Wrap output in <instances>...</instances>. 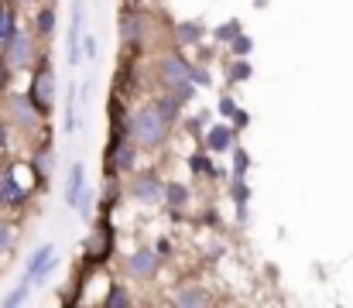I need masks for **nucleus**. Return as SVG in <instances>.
Masks as SVG:
<instances>
[{"mask_svg":"<svg viewBox=\"0 0 353 308\" xmlns=\"http://www.w3.org/2000/svg\"><path fill=\"white\" fill-rule=\"evenodd\" d=\"M168 199H172V203H185V189H182V185H172V189H168Z\"/></svg>","mask_w":353,"mask_h":308,"instance_id":"nucleus-18","label":"nucleus"},{"mask_svg":"<svg viewBox=\"0 0 353 308\" xmlns=\"http://www.w3.org/2000/svg\"><path fill=\"white\" fill-rule=\"evenodd\" d=\"M14 34V10L7 3H0V45H7Z\"/></svg>","mask_w":353,"mask_h":308,"instance_id":"nucleus-9","label":"nucleus"},{"mask_svg":"<svg viewBox=\"0 0 353 308\" xmlns=\"http://www.w3.org/2000/svg\"><path fill=\"white\" fill-rule=\"evenodd\" d=\"M79 28H83V3L72 7V28H69V62H72V65L79 62V45H83Z\"/></svg>","mask_w":353,"mask_h":308,"instance_id":"nucleus-4","label":"nucleus"},{"mask_svg":"<svg viewBox=\"0 0 353 308\" xmlns=\"http://www.w3.org/2000/svg\"><path fill=\"white\" fill-rule=\"evenodd\" d=\"M210 298L203 295V291H182L179 298H175V305H206Z\"/></svg>","mask_w":353,"mask_h":308,"instance_id":"nucleus-13","label":"nucleus"},{"mask_svg":"<svg viewBox=\"0 0 353 308\" xmlns=\"http://www.w3.org/2000/svg\"><path fill=\"white\" fill-rule=\"evenodd\" d=\"M154 264H158V260H154L151 250H137L134 260H130V271H134L137 278H148V274H154Z\"/></svg>","mask_w":353,"mask_h":308,"instance_id":"nucleus-6","label":"nucleus"},{"mask_svg":"<svg viewBox=\"0 0 353 308\" xmlns=\"http://www.w3.org/2000/svg\"><path fill=\"white\" fill-rule=\"evenodd\" d=\"M7 243H10V229H7V226H3V223H0V250H3V247H7Z\"/></svg>","mask_w":353,"mask_h":308,"instance_id":"nucleus-21","label":"nucleus"},{"mask_svg":"<svg viewBox=\"0 0 353 308\" xmlns=\"http://www.w3.org/2000/svg\"><path fill=\"white\" fill-rule=\"evenodd\" d=\"M247 76H250V65H247V62H236L234 65V79H247Z\"/></svg>","mask_w":353,"mask_h":308,"instance_id":"nucleus-19","label":"nucleus"},{"mask_svg":"<svg viewBox=\"0 0 353 308\" xmlns=\"http://www.w3.org/2000/svg\"><path fill=\"white\" fill-rule=\"evenodd\" d=\"M17 302H24V285H21L14 295H7V302H3V305H17Z\"/></svg>","mask_w":353,"mask_h":308,"instance_id":"nucleus-20","label":"nucleus"},{"mask_svg":"<svg viewBox=\"0 0 353 308\" xmlns=\"http://www.w3.org/2000/svg\"><path fill=\"white\" fill-rule=\"evenodd\" d=\"M48 257H52V247H41V250L31 257V264H28V281H34V278H41V274L48 271Z\"/></svg>","mask_w":353,"mask_h":308,"instance_id":"nucleus-8","label":"nucleus"},{"mask_svg":"<svg viewBox=\"0 0 353 308\" xmlns=\"http://www.w3.org/2000/svg\"><path fill=\"white\" fill-rule=\"evenodd\" d=\"M107 308H120V305H130V298H127V291L120 288V285H114V291H110V298L103 302Z\"/></svg>","mask_w":353,"mask_h":308,"instance_id":"nucleus-14","label":"nucleus"},{"mask_svg":"<svg viewBox=\"0 0 353 308\" xmlns=\"http://www.w3.org/2000/svg\"><path fill=\"white\" fill-rule=\"evenodd\" d=\"M230 147V130L227 127H213L210 130V151H227Z\"/></svg>","mask_w":353,"mask_h":308,"instance_id":"nucleus-11","label":"nucleus"},{"mask_svg":"<svg viewBox=\"0 0 353 308\" xmlns=\"http://www.w3.org/2000/svg\"><path fill=\"white\" fill-rule=\"evenodd\" d=\"M0 203L3 205H21L24 203V189L17 185L14 172H3V175H0Z\"/></svg>","mask_w":353,"mask_h":308,"instance_id":"nucleus-3","label":"nucleus"},{"mask_svg":"<svg viewBox=\"0 0 353 308\" xmlns=\"http://www.w3.org/2000/svg\"><path fill=\"white\" fill-rule=\"evenodd\" d=\"M189 76H192L199 86H206V83H210V76H206V72H192V69H189Z\"/></svg>","mask_w":353,"mask_h":308,"instance_id":"nucleus-23","label":"nucleus"},{"mask_svg":"<svg viewBox=\"0 0 353 308\" xmlns=\"http://www.w3.org/2000/svg\"><path fill=\"white\" fill-rule=\"evenodd\" d=\"M0 144H3V123H0Z\"/></svg>","mask_w":353,"mask_h":308,"instance_id":"nucleus-24","label":"nucleus"},{"mask_svg":"<svg viewBox=\"0 0 353 308\" xmlns=\"http://www.w3.org/2000/svg\"><path fill=\"white\" fill-rule=\"evenodd\" d=\"M3 48L10 52V62H24V59H28V38H21V34H17V38L10 34V41H7Z\"/></svg>","mask_w":353,"mask_h":308,"instance_id":"nucleus-10","label":"nucleus"},{"mask_svg":"<svg viewBox=\"0 0 353 308\" xmlns=\"http://www.w3.org/2000/svg\"><path fill=\"white\" fill-rule=\"evenodd\" d=\"M52 28H55V10H41V14H38V31L48 34Z\"/></svg>","mask_w":353,"mask_h":308,"instance_id":"nucleus-15","label":"nucleus"},{"mask_svg":"<svg viewBox=\"0 0 353 308\" xmlns=\"http://www.w3.org/2000/svg\"><path fill=\"white\" fill-rule=\"evenodd\" d=\"M250 48V38H236L234 41V52H247Z\"/></svg>","mask_w":353,"mask_h":308,"instance_id":"nucleus-22","label":"nucleus"},{"mask_svg":"<svg viewBox=\"0 0 353 308\" xmlns=\"http://www.w3.org/2000/svg\"><path fill=\"white\" fill-rule=\"evenodd\" d=\"M165 130H168V120L158 113V106H144V110L134 116V134H137V141H144V144H158V141L165 137Z\"/></svg>","mask_w":353,"mask_h":308,"instance_id":"nucleus-1","label":"nucleus"},{"mask_svg":"<svg viewBox=\"0 0 353 308\" xmlns=\"http://www.w3.org/2000/svg\"><path fill=\"white\" fill-rule=\"evenodd\" d=\"M168 83H182V79H189V65L179 59V55H168L165 59V72H161Z\"/></svg>","mask_w":353,"mask_h":308,"instance_id":"nucleus-5","label":"nucleus"},{"mask_svg":"<svg viewBox=\"0 0 353 308\" xmlns=\"http://www.w3.org/2000/svg\"><path fill=\"white\" fill-rule=\"evenodd\" d=\"M175 106H179V96H168V100L158 103V113H161L165 120H172V116H175Z\"/></svg>","mask_w":353,"mask_h":308,"instance_id":"nucleus-16","label":"nucleus"},{"mask_svg":"<svg viewBox=\"0 0 353 308\" xmlns=\"http://www.w3.org/2000/svg\"><path fill=\"white\" fill-rule=\"evenodd\" d=\"M137 196H141V199H158V196H161V185L151 182V178H144V182H137Z\"/></svg>","mask_w":353,"mask_h":308,"instance_id":"nucleus-12","label":"nucleus"},{"mask_svg":"<svg viewBox=\"0 0 353 308\" xmlns=\"http://www.w3.org/2000/svg\"><path fill=\"white\" fill-rule=\"evenodd\" d=\"M65 203L69 205L83 203V165H72V178H69V189H65Z\"/></svg>","mask_w":353,"mask_h":308,"instance_id":"nucleus-7","label":"nucleus"},{"mask_svg":"<svg viewBox=\"0 0 353 308\" xmlns=\"http://www.w3.org/2000/svg\"><path fill=\"white\" fill-rule=\"evenodd\" d=\"M52 96H55V76H52L48 65H41V69L34 72V83H31V103H34L41 113H48V110H52Z\"/></svg>","mask_w":353,"mask_h":308,"instance_id":"nucleus-2","label":"nucleus"},{"mask_svg":"<svg viewBox=\"0 0 353 308\" xmlns=\"http://www.w3.org/2000/svg\"><path fill=\"white\" fill-rule=\"evenodd\" d=\"M234 172H236V178L247 172V154L243 151H236V158H234Z\"/></svg>","mask_w":353,"mask_h":308,"instance_id":"nucleus-17","label":"nucleus"}]
</instances>
